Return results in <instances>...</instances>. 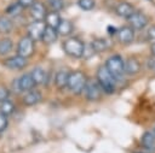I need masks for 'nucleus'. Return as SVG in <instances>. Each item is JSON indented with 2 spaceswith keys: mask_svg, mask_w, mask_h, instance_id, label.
Returning a JSON list of instances; mask_svg holds the SVG:
<instances>
[{
  "mask_svg": "<svg viewBox=\"0 0 155 153\" xmlns=\"http://www.w3.org/2000/svg\"><path fill=\"white\" fill-rule=\"evenodd\" d=\"M86 82H87V77L82 71H79V70L71 71L69 72V76H68L67 88L75 94H80L81 92H84Z\"/></svg>",
  "mask_w": 155,
  "mask_h": 153,
  "instance_id": "f257e3e1",
  "label": "nucleus"
},
{
  "mask_svg": "<svg viewBox=\"0 0 155 153\" xmlns=\"http://www.w3.org/2000/svg\"><path fill=\"white\" fill-rule=\"evenodd\" d=\"M124 59L121 58V55H111L105 61V67L108 69V71L110 72V75L114 77L115 81H121L125 73V69H124Z\"/></svg>",
  "mask_w": 155,
  "mask_h": 153,
  "instance_id": "f03ea898",
  "label": "nucleus"
},
{
  "mask_svg": "<svg viewBox=\"0 0 155 153\" xmlns=\"http://www.w3.org/2000/svg\"><path fill=\"white\" fill-rule=\"evenodd\" d=\"M97 82H98L101 89H103L105 93H108V94L114 93V90H115V82L116 81L110 75V72L108 71L105 65L99 66V69L97 70Z\"/></svg>",
  "mask_w": 155,
  "mask_h": 153,
  "instance_id": "7ed1b4c3",
  "label": "nucleus"
},
{
  "mask_svg": "<svg viewBox=\"0 0 155 153\" xmlns=\"http://www.w3.org/2000/svg\"><path fill=\"white\" fill-rule=\"evenodd\" d=\"M62 47H63V51L65 52V54H68L69 57H71V58H81L82 54H84L85 45L78 37H69L63 42Z\"/></svg>",
  "mask_w": 155,
  "mask_h": 153,
  "instance_id": "20e7f679",
  "label": "nucleus"
},
{
  "mask_svg": "<svg viewBox=\"0 0 155 153\" xmlns=\"http://www.w3.org/2000/svg\"><path fill=\"white\" fill-rule=\"evenodd\" d=\"M35 51V41H33L29 36H24L23 39L19 40L17 45V54L23 57V58H29L33 55Z\"/></svg>",
  "mask_w": 155,
  "mask_h": 153,
  "instance_id": "39448f33",
  "label": "nucleus"
},
{
  "mask_svg": "<svg viewBox=\"0 0 155 153\" xmlns=\"http://www.w3.org/2000/svg\"><path fill=\"white\" fill-rule=\"evenodd\" d=\"M128 24L133 30H142L148 24V17L140 11H134L128 18Z\"/></svg>",
  "mask_w": 155,
  "mask_h": 153,
  "instance_id": "423d86ee",
  "label": "nucleus"
},
{
  "mask_svg": "<svg viewBox=\"0 0 155 153\" xmlns=\"http://www.w3.org/2000/svg\"><path fill=\"white\" fill-rule=\"evenodd\" d=\"M45 27H46V24H45L44 20H34L27 28V33H28L27 36H29L35 42L39 41V40H41L42 33L45 30Z\"/></svg>",
  "mask_w": 155,
  "mask_h": 153,
  "instance_id": "0eeeda50",
  "label": "nucleus"
},
{
  "mask_svg": "<svg viewBox=\"0 0 155 153\" xmlns=\"http://www.w3.org/2000/svg\"><path fill=\"white\" fill-rule=\"evenodd\" d=\"M4 66L8 70H22L24 69L27 65H28V59L27 58H23L21 55H15V57H10V58H6L4 61H2Z\"/></svg>",
  "mask_w": 155,
  "mask_h": 153,
  "instance_id": "6e6552de",
  "label": "nucleus"
},
{
  "mask_svg": "<svg viewBox=\"0 0 155 153\" xmlns=\"http://www.w3.org/2000/svg\"><path fill=\"white\" fill-rule=\"evenodd\" d=\"M85 96L87 100L90 101H96L99 99L101 96V87L98 84L97 81H93V80H87L86 82V86H85Z\"/></svg>",
  "mask_w": 155,
  "mask_h": 153,
  "instance_id": "1a4fd4ad",
  "label": "nucleus"
},
{
  "mask_svg": "<svg viewBox=\"0 0 155 153\" xmlns=\"http://www.w3.org/2000/svg\"><path fill=\"white\" fill-rule=\"evenodd\" d=\"M29 13L34 20H45V17L47 14V7L44 2L35 1L30 7H29Z\"/></svg>",
  "mask_w": 155,
  "mask_h": 153,
  "instance_id": "9d476101",
  "label": "nucleus"
},
{
  "mask_svg": "<svg viewBox=\"0 0 155 153\" xmlns=\"http://www.w3.org/2000/svg\"><path fill=\"white\" fill-rule=\"evenodd\" d=\"M116 35H117L119 42L122 45H130L134 40V30L130 25H125V27H121L120 29H117Z\"/></svg>",
  "mask_w": 155,
  "mask_h": 153,
  "instance_id": "9b49d317",
  "label": "nucleus"
},
{
  "mask_svg": "<svg viewBox=\"0 0 155 153\" xmlns=\"http://www.w3.org/2000/svg\"><path fill=\"white\" fill-rule=\"evenodd\" d=\"M134 11H136L134 6L132 4H130V2H127V1H121L115 7L116 14L120 16V17H124V18H128Z\"/></svg>",
  "mask_w": 155,
  "mask_h": 153,
  "instance_id": "f8f14e48",
  "label": "nucleus"
},
{
  "mask_svg": "<svg viewBox=\"0 0 155 153\" xmlns=\"http://www.w3.org/2000/svg\"><path fill=\"white\" fill-rule=\"evenodd\" d=\"M40 100H41V93L35 89H30V90L25 92V94L23 96V102L25 106H34Z\"/></svg>",
  "mask_w": 155,
  "mask_h": 153,
  "instance_id": "ddd939ff",
  "label": "nucleus"
},
{
  "mask_svg": "<svg viewBox=\"0 0 155 153\" xmlns=\"http://www.w3.org/2000/svg\"><path fill=\"white\" fill-rule=\"evenodd\" d=\"M124 69H125V73L136 75L140 71V63L136 58H128L124 63Z\"/></svg>",
  "mask_w": 155,
  "mask_h": 153,
  "instance_id": "4468645a",
  "label": "nucleus"
},
{
  "mask_svg": "<svg viewBox=\"0 0 155 153\" xmlns=\"http://www.w3.org/2000/svg\"><path fill=\"white\" fill-rule=\"evenodd\" d=\"M56 30H57L58 35H61V36H68V35H70V34L73 33L74 25H73V23H71L69 19L62 18L61 22H59V24L57 25Z\"/></svg>",
  "mask_w": 155,
  "mask_h": 153,
  "instance_id": "2eb2a0df",
  "label": "nucleus"
},
{
  "mask_svg": "<svg viewBox=\"0 0 155 153\" xmlns=\"http://www.w3.org/2000/svg\"><path fill=\"white\" fill-rule=\"evenodd\" d=\"M58 39V33L54 28L52 27H48L46 25L45 27V30L42 33V37H41V41H44L46 45H52L53 42H56Z\"/></svg>",
  "mask_w": 155,
  "mask_h": 153,
  "instance_id": "dca6fc26",
  "label": "nucleus"
},
{
  "mask_svg": "<svg viewBox=\"0 0 155 153\" xmlns=\"http://www.w3.org/2000/svg\"><path fill=\"white\" fill-rule=\"evenodd\" d=\"M30 75H31V77H33V80H34L36 86L38 84H46V82H47V72L42 67H40V66L34 67L31 70Z\"/></svg>",
  "mask_w": 155,
  "mask_h": 153,
  "instance_id": "f3484780",
  "label": "nucleus"
},
{
  "mask_svg": "<svg viewBox=\"0 0 155 153\" xmlns=\"http://www.w3.org/2000/svg\"><path fill=\"white\" fill-rule=\"evenodd\" d=\"M18 82L22 92H28L30 89H34V87L36 86L30 73H24L21 77H18Z\"/></svg>",
  "mask_w": 155,
  "mask_h": 153,
  "instance_id": "a211bd4d",
  "label": "nucleus"
},
{
  "mask_svg": "<svg viewBox=\"0 0 155 153\" xmlns=\"http://www.w3.org/2000/svg\"><path fill=\"white\" fill-rule=\"evenodd\" d=\"M140 142H142V146L147 149H150V151H155V135L150 131H147L143 134L142 139H140Z\"/></svg>",
  "mask_w": 155,
  "mask_h": 153,
  "instance_id": "6ab92c4d",
  "label": "nucleus"
},
{
  "mask_svg": "<svg viewBox=\"0 0 155 153\" xmlns=\"http://www.w3.org/2000/svg\"><path fill=\"white\" fill-rule=\"evenodd\" d=\"M91 47L94 51V53L97 52H104L107 49H109L110 47V42L107 39H96L91 42Z\"/></svg>",
  "mask_w": 155,
  "mask_h": 153,
  "instance_id": "aec40b11",
  "label": "nucleus"
},
{
  "mask_svg": "<svg viewBox=\"0 0 155 153\" xmlns=\"http://www.w3.org/2000/svg\"><path fill=\"white\" fill-rule=\"evenodd\" d=\"M61 16H59V12H53V11H50L47 12L46 17H45V24L48 25V27H52V28H57V25L59 24L61 22Z\"/></svg>",
  "mask_w": 155,
  "mask_h": 153,
  "instance_id": "412c9836",
  "label": "nucleus"
},
{
  "mask_svg": "<svg viewBox=\"0 0 155 153\" xmlns=\"http://www.w3.org/2000/svg\"><path fill=\"white\" fill-rule=\"evenodd\" d=\"M68 76H69V72L65 71V70H61L56 73V77H54V84L57 88L62 89L64 87H67V82H68Z\"/></svg>",
  "mask_w": 155,
  "mask_h": 153,
  "instance_id": "4be33fe9",
  "label": "nucleus"
},
{
  "mask_svg": "<svg viewBox=\"0 0 155 153\" xmlns=\"http://www.w3.org/2000/svg\"><path fill=\"white\" fill-rule=\"evenodd\" d=\"M13 111H15V104L11 100L7 99V100L1 101V104H0V113H2L5 116H10V114L13 113Z\"/></svg>",
  "mask_w": 155,
  "mask_h": 153,
  "instance_id": "5701e85b",
  "label": "nucleus"
},
{
  "mask_svg": "<svg viewBox=\"0 0 155 153\" xmlns=\"http://www.w3.org/2000/svg\"><path fill=\"white\" fill-rule=\"evenodd\" d=\"M13 29V23L7 17H0V33L8 34Z\"/></svg>",
  "mask_w": 155,
  "mask_h": 153,
  "instance_id": "b1692460",
  "label": "nucleus"
},
{
  "mask_svg": "<svg viewBox=\"0 0 155 153\" xmlns=\"http://www.w3.org/2000/svg\"><path fill=\"white\" fill-rule=\"evenodd\" d=\"M13 47V42L11 39L5 37L0 40V55H6Z\"/></svg>",
  "mask_w": 155,
  "mask_h": 153,
  "instance_id": "393cba45",
  "label": "nucleus"
},
{
  "mask_svg": "<svg viewBox=\"0 0 155 153\" xmlns=\"http://www.w3.org/2000/svg\"><path fill=\"white\" fill-rule=\"evenodd\" d=\"M46 4L50 11L53 12H61L64 7V0H46Z\"/></svg>",
  "mask_w": 155,
  "mask_h": 153,
  "instance_id": "a878e982",
  "label": "nucleus"
},
{
  "mask_svg": "<svg viewBox=\"0 0 155 153\" xmlns=\"http://www.w3.org/2000/svg\"><path fill=\"white\" fill-rule=\"evenodd\" d=\"M22 10H23V7H22L18 2H15V4L10 5V6L6 8V13H7L10 17H16V16L21 14Z\"/></svg>",
  "mask_w": 155,
  "mask_h": 153,
  "instance_id": "bb28decb",
  "label": "nucleus"
},
{
  "mask_svg": "<svg viewBox=\"0 0 155 153\" xmlns=\"http://www.w3.org/2000/svg\"><path fill=\"white\" fill-rule=\"evenodd\" d=\"M78 6L84 11H91L96 6L94 0H78Z\"/></svg>",
  "mask_w": 155,
  "mask_h": 153,
  "instance_id": "cd10ccee",
  "label": "nucleus"
},
{
  "mask_svg": "<svg viewBox=\"0 0 155 153\" xmlns=\"http://www.w3.org/2000/svg\"><path fill=\"white\" fill-rule=\"evenodd\" d=\"M10 96V90L8 88L4 87V86H0V102L4 101V100H7Z\"/></svg>",
  "mask_w": 155,
  "mask_h": 153,
  "instance_id": "c85d7f7f",
  "label": "nucleus"
},
{
  "mask_svg": "<svg viewBox=\"0 0 155 153\" xmlns=\"http://www.w3.org/2000/svg\"><path fill=\"white\" fill-rule=\"evenodd\" d=\"M8 125V119H7V116L0 113V133L4 131Z\"/></svg>",
  "mask_w": 155,
  "mask_h": 153,
  "instance_id": "c756f323",
  "label": "nucleus"
},
{
  "mask_svg": "<svg viewBox=\"0 0 155 153\" xmlns=\"http://www.w3.org/2000/svg\"><path fill=\"white\" fill-rule=\"evenodd\" d=\"M35 1H36V0H17V2H18L23 8H25V7H30Z\"/></svg>",
  "mask_w": 155,
  "mask_h": 153,
  "instance_id": "7c9ffc66",
  "label": "nucleus"
},
{
  "mask_svg": "<svg viewBox=\"0 0 155 153\" xmlns=\"http://www.w3.org/2000/svg\"><path fill=\"white\" fill-rule=\"evenodd\" d=\"M11 89H12L15 93H22V90H21V87H19V82H18V78L13 80V82H12V86H11Z\"/></svg>",
  "mask_w": 155,
  "mask_h": 153,
  "instance_id": "2f4dec72",
  "label": "nucleus"
},
{
  "mask_svg": "<svg viewBox=\"0 0 155 153\" xmlns=\"http://www.w3.org/2000/svg\"><path fill=\"white\" fill-rule=\"evenodd\" d=\"M148 37H149V40H151L153 42L155 41V27H151L150 29H148Z\"/></svg>",
  "mask_w": 155,
  "mask_h": 153,
  "instance_id": "473e14b6",
  "label": "nucleus"
},
{
  "mask_svg": "<svg viewBox=\"0 0 155 153\" xmlns=\"http://www.w3.org/2000/svg\"><path fill=\"white\" fill-rule=\"evenodd\" d=\"M148 66H149V69L151 71L155 72V58H151V59L148 60Z\"/></svg>",
  "mask_w": 155,
  "mask_h": 153,
  "instance_id": "72a5a7b5",
  "label": "nucleus"
},
{
  "mask_svg": "<svg viewBox=\"0 0 155 153\" xmlns=\"http://www.w3.org/2000/svg\"><path fill=\"white\" fill-rule=\"evenodd\" d=\"M150 51H151V54H153V57L155 58V41L151 43V46H150Z\"/></svg>",
  "mask_w": 155,
  "mask_h": 153,
  "instance_id": "f704fd0d",
  "label": "nucleus"
},
{
  "mask_svg": "<svg viewBox=\"0 0 155 153\" xmlns=\"http://www.w3.org/2000/svg\"><path fill=\"white\" fill-rule=\"evenodd\" d=\"M154 135H155V126H154Z\"/></svg>",
  "mask_w": 155,
  "mask_h": 153,
  "instance_id": "c9c22d12",
  "label": "nucleus"
},
{
  "mask_svg": "<svg viewBox=\"0 0 155 153\" xmlns=\"http://www.w3.org/2000/svg\"><path fill=\"white\" fill-rule=\"evenodd\" d=\"M149 1H151V0H149Z\"/></svg>",
  "mask_w": 155,
  "mask_h": 153,
  "instance_id": "e433bc0d",
  "label": "nucleus"
}]
</instances>
